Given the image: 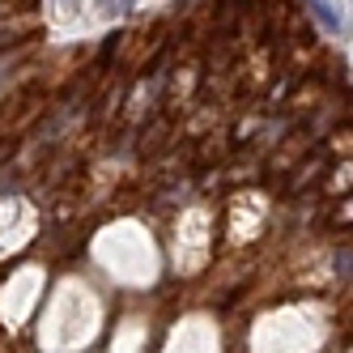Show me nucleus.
Masks as SVG:
<instances>
[{
  "mask_svg": "<svg viewBox=\"0 0 353 353\" xmlns=\"http://www.w3.org/2000/svg\"><path fill=\"white\" fill-rule=\"evenodd\" d=\"M311 13H315V17H319V21H323V26L332 30V34L341 30V17H336L332 9H327V0H311Z\"/></svg>",
  "mask_w": 353,
  "mask_h": 353,
  "instance_id": "nucleus-1",
  "label": "nucleus"
},
{
  "mask_svg": "<svg viewBox=\"0 0 353 353\" xmlns=\"http://www.w3.org/2000/svg\"><path fill=\"white\" fill-rule=\"evenodd\" d=\"M128 5H132V0H103V13H123Z\"/></svg>",
  "mask_w": 353,
  "mask_h": 353,
  "instance_id": "nucleus-2",
  "label": "nucleus"
},
{
  "mask_svg": "<svg viewBox=\"0 0 353 353\" xmlns=\"http://www.w3.org/2000/svg\"><path fill=\"white\" fill-rule=\"evenodd\" d=\"M68 5H72V0H68Z\"/></svg>",
  "mask_w": 353,
  "mask_h": 353,
  "instance_id": "nucleus-3",
  "label": "nucleus"
}]
</instances>
